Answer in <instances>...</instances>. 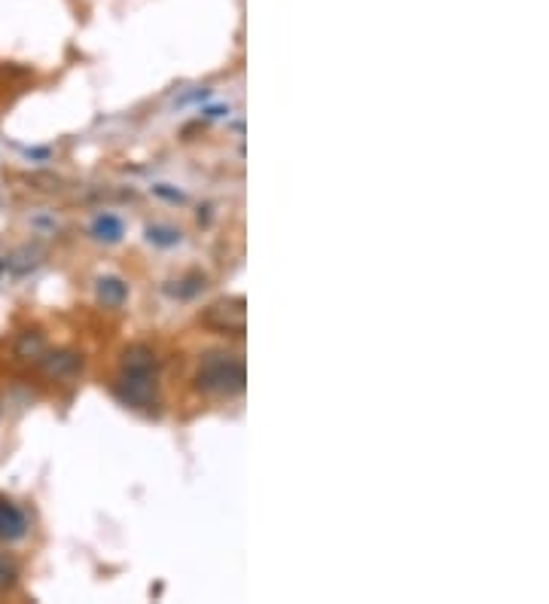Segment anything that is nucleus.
Listing matches in <instances>:
<instances>
[{"label":"nucleus","instance_id":"nucleus-8","mask_svg":"<svg viewBox=\"0 0 549 604\" xmlns=\"http://www.w3.org/2000/svg\"><path fill=\"white\" fill-rule=\"evenodd\" d=\"M16 357L19 360H34V364H40V360L46 357V342L40 333H22L19 342H16Z\"/></svg>","mask_w":549,"mask_h":604},{"label":"nucleus","instance_id":"nucleus-10","mask_svg":"<svg viewBox=\"0 0 549 604\" xmlns=\"http://www.w3.org/2000/svg\"><path fill=\"white\" fill-rule=\"evenodd\" d=\"M147 241H150V245H156V248H174V245H180V232L171 229V226H150Z\"/></svg>","mask_w":549,"mask_h":604},{"label":"nucleus","instance_id":"nucleus-6","mask_svg":"<svg viewBox=\"0 0 549 604\" xmlns=\"http://www.w3.org/2000/svg\"><path fill=\"white\" fill-rule=\"evenodd\" d=\"M40 364H43L46 376H52V379H68V376H74V373L80 370V357L71 354V351H61V354H46Z\"/></svg>","mask_w":549,"mask_h":604},{"label":"nucleus","instance_id":"nucleus-11","mask_svg":"<svg viewBox=\"0 0 549 604\" xmlns=\"http://www.w3.org/2000/svg\"><path fill=\"white\" fill-rule=\"evenodd\" d=\"M19 583V565L13 556L0 553V592H10Z\"/></svg>","mask_w":549,"mask_h":604},{"label":"nucleus","instance_id":"nucleus-9","mask_svg":"<svg viewBox=\"0 0 549 604\" xmlns=\"http://www.w3.org/2000/svg\"><path fill=\"white\" fill-rule=\"evenodd\" d=\"M92 235H95L98 241H107V245H116V241L122 238V220L113 217V214H101V217H95V223H92Z\"/></svg>","mask_w":549,"mask_h":604},{"label":"nucleus","instance_id":"nucleus-4","mask_svg":"<svg viewBox=\"0 0 549 604\" xmlns=\"http://www.w3.org/2000/svg\"><path fill=\"white\" fill-rule=\"evenodd\" d=\"M25 534H28V519H25V513H22L13 501L0 498V540L16 543V540H22Z\"/></svg>","mask_w":549,"mask_h":604},{"label":"nucleus","instance_id":"nucleus-1","mask_svg":"<svg viewBox=\"0 0 549 604\" xmlns=\"http://www.w3.org/2000/svg\"><path fill=\"white\" fill-rule=\"evenodd\" d=\"M196 388L211 394V397H235L244 391V360L238 354H208L199 373H196Z\"/></svg>","mask_w":549,"mask_h":604},{"label":"nucleus","instance_id":"nucleus-3","mask_svg":"<svg viewBox=\"0 0 549 604\" xmlns=\"http://www.w3.org/2000/svg\"><path fill=\"white\" fill-rule=\"evenodd\" d=\"M116 394L135 409H150L156 403V376L150 373H122Z\"/></svg>","mask_w":549,"mask_h":604},{"label":"nucleus","instance_id":"nucleus-7","mask_svg":"<svg viewBox=\"0 0 549 604\" xmlns=\"http://www.w3.org/2000/svg\"><path fill=\"white\" fill-rule=\"evenodd\" d=\"M156 370V354L147 345H132L122 354V373H150Z\"/></svg>","mask_w":549,"mask_h":604},{"label":"nucleus","instance_id":"nucleus-13","mask_svg":"<svg viewBox=\"0 0 549 604\" xmlns=\"http://www.w3.org/2000/svg\"><path fill=\"white\" fill-rule=\"evenodd\" d=\"M0 272H4V263H0Z\"/></svg>","mask_w":549,"mask_h":604},{"label":"nucleus","instance_id":"nucleus-5","mask_svg":"<svg viewBox=\"0 0 549 604\" xmlns=\"http://www.w3.org/2000/svg\"><path fill=\"white\" fill-rule=\"evenodd\" d=\"M95 296H98L101 306L119 309L122 302H126V296H129V287H126V281L116 278V275H104V278H98V284H95Z\"/></svg>","mask_w":549,"mask_h":604},{"label":"nucleus","instance_id":"nucleus-12","mask_svg":"<svg viewBox=\"0 0 549 604\" xmlns=\"http://www.w3.org/2000/svg\"><path fill=\"white\" fill-rule=\"evenodd\" d=\"M162 199H171V202H183V193H174V190H168V184H159V187H153Z\"/></svg>","mask_w":549,"mask_h":604},{"label":"nucleus","instance_id":"nucleus-2","mask_svg":"<svg viewBox=\"0 0 549 604\" xmlns=\"http://www.w3.org/2000/svg\"><path fill=\"white\" fill-rule=\"evenodd\" d=\"M211 330L217 333H229V336H241L248 330V309H244V299L232 296V299H220L214 306H208L205 318H202Z\"/></svg>","mask_w":549,"mask_h":604}]
</instances>
